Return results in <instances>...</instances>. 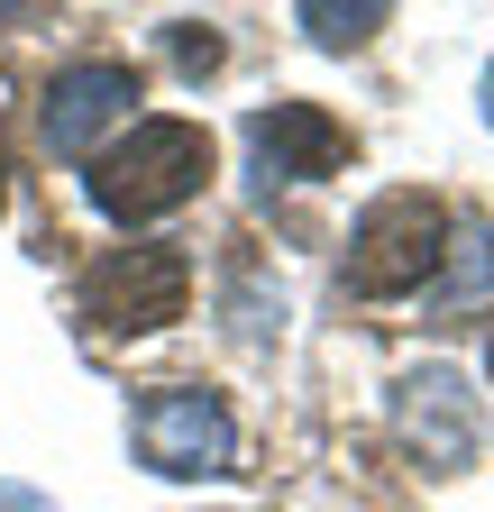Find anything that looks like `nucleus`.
I'll list each match as a JSON object with an SVG mask.
<instances>
[{"label":"nucleus","instance_id":"1","mask_svg":"<svg viewBox=\"0 0 494 512\" xmlns=\"http://www.w3.org/2000/svg\"><path fill=\"white\" fill-rule=\"evenodd\" d=\"M202 183H211V128H202V119H138L119 147H101V156L83 165L92 211L119 220V229L183 211Z\"/></svg>","mask_w":494,"mask_h":512},{"label":"nucleus","instance_id":"2","mask_svg":"<svg viewBox=\"0 0 494 512\" xmlns=\"http://www.w3.org/2000/svg\"><path fill=\"white\" fill-rule=\"evenodd\" d=\"M440 256H449V211L430 202V192H376V202L357 211V229H348L339 284L357 302H394V293H421L440 275Z\"/></svg>","mask_w":494,"mask_h":512},{"label":"nucleus","instance_id":"3","mask_svg":"<svg viewBox=\"0 0 494 512\" xmlns=\"http://www.w3.org/2000/svg\"><path fill=\"white\" fill-rule=\"evenodd\" d=\"M183 302H193L183 247H110V256H92L83 284H74V311L92 320V330H110V339L165 330V320H183Z\"/></svg>","mask_w":494,"mask_h":512},{"label":"nucleus","instance_id":"4","mask_svg":"<svg viewBox=\"0 0 494 512\" xmlns=\"http://www.w3.org/2000/svg\"><path fill=\"white\" fill-rule=\"evenodd\" d=\"M138 458H147V476H229V458H238V421H229V403L220 394H202V384H156V394L138 403Z\"/></svg>","mask_w":494,"mask_h":512},{"label":"nucleus","instance_id":"5","mask_svg":"<svg viewBox=\"0 0 494 512\" xmlns=\"http://www.w3.org/2000/svg\"><path fill=\"white\" fill-rule=\"evenodd\" d=\"M476 430H485V412L458 366H421L394 384V439H403V458H421V476L476 467Z\"/></svg>","mask_w":494,"mask_h":512},{"label":"nucleus","instance_id":"6","mask_svg":"<svg viewBox=\"0 0 494 512\" xmlns=\"http://www.w3.org/2000/svg\"><path fill=\"white\" fill-rule=\"evenodd\" d=\"M348 156H357L348 128L321 101H275V110L247 119V174H257V192H275V183H321Z\"/></svg>","mask_w":494,"mask_h":512},{"label":"nucleus","instance_id":"7","mask_svg":"<svg viewBox=\"0 0 494 512\" xmlns=\"http://www.w3.org/2000/svg\"><path fill=\"white\" fill-rule=\"evenodd\" d=\"M129 101H138L129 64H65V74L46 83V147L55 156H92V138L110 119H129Z\"/></svg>","mask_w":494,"mask_h":512},{"label":"nucleus","instance_id":"8","mask_svg":"<svg viewBox=\"0 0 494 512\" xmlns=\"http://www.w3.org/2000/svg\"><path fill=\"white\" fill-rule=\"evenodd\" d=\"M440 266H449V284L430 293V302H440V320H476V311L494 302V229H485V220H476V229H458Z\"/></svg>","mask_w":494,"mask_h":512},{"label":"nucleus","instance_id":"9","mask_svg":"<svg viewBox=\"0 0 494 512\" xmlns=\"http://www.w3.org/2000/svg\"><path fill=\"white\" fill-rule=\"evenodd\" d=\"M293 19H302V37H312V46L348 55V46H366V37L385 28V0H357V10H330V0H302Z\"/></svg>","mask_w":494,"mask_h":512},{"label":"nucleus","instance_id":"10","mask_svg":"<svg viewBox=\"0 0 494 512\" xmlns=\"http://www.w3.org/2000/svg\"><path fill=\"white\" fill-rule=\"evenodd\" d=\"M165 55L183 64V74H220V37H211L202 19H174V28H165Z\"/></svg>","mask_w":494,"mask_h":512},{"label":"nucleus","instance_id":"11","mask_svg":"<svg viewBox=\"0 0 494 512\" xmlns=\"http://www.w3.org/2000/svg\"><path fill=\"white\" fill-rule=\"evenodd\" d=\"M0 512H55L37 485H19V476H0Z\"/></svg>","mask_w":494,"mask_h":512},{"label":"nucleus","instance_id":"12","mask_svg":"<svg viewBox=\"0 0 494 512\" xmlns=\"http://www.w3.org/2000/svg\"><path fill=\"white\" fill-rule=\"evenodd\" d=\"M0 202H10V138H0Z\"/></svg>","mask_w":494,"mask_h":512},{"label":"nucleus","instance_id":"13","mask_svg":"<svg viewBox=\"0 0 494 512\" xmlns=\"http://www.w3.org/2000/svg\"><path fill=\"white\" fill-rule=\"evenodd\" d=\"M485 119H494V74H485Z\"/></svg>","mask_w":494,"mask_h":512}]
</instances>
